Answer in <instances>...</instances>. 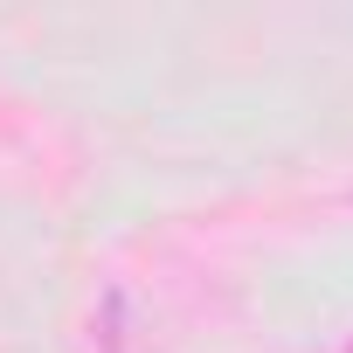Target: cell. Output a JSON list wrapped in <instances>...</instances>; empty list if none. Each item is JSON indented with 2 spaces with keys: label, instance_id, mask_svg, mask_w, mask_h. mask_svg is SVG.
<instances>
[{
  "label": "cell",
  "instance_id": "1",
  "mask_svg": "<svg viewBox=\"0 0 353 353\" xmlns=\"http://www.w3.org/2000/svg\"><path fill=\"white\" fill-rule=\"evenodd\" d=\"M83 353H159L152 346V319L139 305L132 284H104L90 319H83Z\"/></svg>",
  "mask_w": 353,
  "mask_h": 353
}]
</instances>
